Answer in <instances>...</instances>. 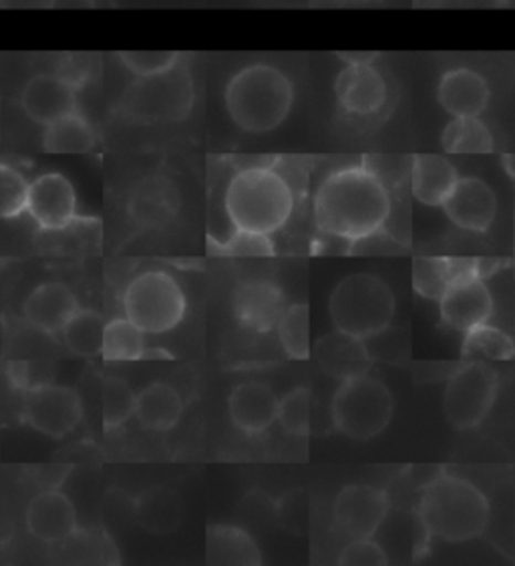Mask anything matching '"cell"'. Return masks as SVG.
I'll use <instances>...</instances> for the list:
<instances>
[{
	"label": "cell",
	"mask_w": 515,
	"mask_h": 566,
	"mask_svg": "<svg viewBox=\"0 0 515 566\" xmlns=\"http://www.w3.org/2000/svg\"><path fill=\"white\" fill-rule=\"evenodd\" d=\"M391 212V190L367 164L328 174L314 193L318 232L350 242L382 232Z\"/></svg>",
	"instance_id": "6da1fadb"
},
{
	"label": "cell",
	"mask_w": 515,
	"mask_h": 566,
	"mask_svg": "<svg viewBox=\"0 0 515 566\" xmlns=\"http://www.w3.org/2000/svg\"><path fill=\"white\" fill-rule=\"evenodd\" d=\"M417 516L429 536L445 543H470L490 524V502L480 488L465 478L439 472L427 482Z\"/></svg>",
	"instance_id": "7a4b0ae2"
},
{
	"label": "cell",
	"mask_w": 515,
	"mask_h": 566,
	"mask_svg": "<svg viewBox=\"0 0 515 566\" xmlns=\"http://www.w3.org/2000/svg\"><path fill=\"white\" fill-rule=\"evenodd\" d=\"M224 206L235 230L274 234L288 224L296 190L274 161L272 166L235 171L225 190Z\"/></svg>",
	"instance_id": "3957f363"
},
{
	"label": "cell",
	"mask_w": 515,
	"mask_h": 566,
	"mask_svg": "<svg viewBox=\"0 0 515 566\" xmlns=\"http://www.w3.org/2000/svg\"><path fill=\"white\" fill-rule=\"evenodd\" d=\"M230 119L246 134L274 132L291 115L294 83L270 63H250L235 71L224 93Z\"/></svg>",
	"instance_id": "277c9868"
},
{
	"label": "cell",
	"mask_w": 515,
	"mask_h": 566,
	"mask_svg": "<svg viewBox=\"0 0 515 566\" xmlns=\"http://www.w3.org/2000/svg\"><path fill=\"white\" fill-rule=\"evenodd\" d=\"M395 306L391 286L370 272L345 276L328 301L335 327L365 340L379 337L391 327Z\"/></svg>",
	"instance_id": "5b68a950"
},
{
	"label": "cell",
	"mask_w": 515,
	"mask_h": 566,
	"mask_svg": "<svg viewBox=\"0 0 515 566\" xmlns=\"http://www.w3.org/2000/svg\"><path fill=\"white\" fill-rule=\"evenodd\" d=\"M193 102L190 69L178 63L164 73L135 77L119 97V114L137 124H176L191 114Z\"/></svg>",
	"instance_id": "8992f818"
},
{
	"label": "cell",
	"mask_w": 515,
	"mask_h": 566,
	"mask_svg": "<svg viewBox=\"0 0 515 566\" xmlns=\"http://www.w3.org/2000/svg\"><path fill=\"white\" fill-rule=\"evenodd\" d=\"M395 401L389 387L369 374L340 381L333 397L336 430L357 442L381 436L391 423Z\"/></svg>",
	"instance_id": "52a82bcc"
},
{
	"label": "cell",
	"mask_w": 515,
	"mask_h": 566,
	"mask_svg": "<svg viewBox=\"0 0 515 566\" xmlns=\"http://www.w3.org/2000/svg\"><path fill=\"white\" fill-rule=\"evenodd\" d=\"M125 317L144 333L161 335L178 327L186 315V295L168 272L139 274L124 296Z\"/></svg>",
	"instance_id": "ba28073f"
},
{
	"label": "cell",
	"mask_w": 515,
	"mask_h": 566,
	"mask_svg": "<svg viewBox=\"0 0 515 566\" xmlns=\"http://www.w3.org/2000/svg\"><path fill=\"white\" fill-rule=\"evenodd\" d=\"M500 394V377L490 365L467 363L449 377L443 411L455 430H473L490 416Z\"/></svg>",
	"instance_id": "9c48e42d"
},
{
	"label": "cell",
	"mask_w": 515,
	"mask_h": 566,
	"mask_svg": "<svg viewBox=\"0 0 515 566\" xmlns=\"http://www.w3.org/2000/svg\"><path fill=\"white\" fill-rule=\"evenodd\" d=\"M347 65L336 75V103L343 114L369 119L381 114L389 102V83L372 63L375 53H340Z\"/></svg>",
	"instance_id": "30bf717a"
},
{
	"label": "cell",
	"mask_w": 515,
	"mask_h": 566,
	"mask_svg": "<svg viewBox=\"0 0 515 566\" xmlns=\"http://www.w3.org/2000/svg\"><path fill=\"white\" fill-rule=\"evenodd\" d=\"M23 418L33 430L49 438H65L83 418L77 391L63 386H39L27 389Z\"/></svg>",
	"instance_id": "8fae6325"
},
{
	"label": "cell",
	"mask_w": 515,
	"mask_h": 566,
	"mask_svg": "<svg viewBox=\"0 0 515 566\" xmlns=\"http://www.w3.org/2000/svg\"><path fill=\"white\" fill-rule=\"evenodd\" d=\"M389 514V496L379 488L353 486L343 488L335 500L336 528L348 536L350 541L372 538L379 533L382 522Z\"/></svg>",
	"instance_id": "7c38bea8"
},
{
	"label": "cell",
	"mask_w": 515,
	"mask_h": 566,
	"mask_svg": "<svg viewBox=\"0 0 515 566\" xmlns=\"http://www.w3.org/2000/svg\"><path fill=\"white\" fill-rule=\"evenodd\" d=\"M232 308L242 327L256 333H269L278 327L288 305L278 284L269 279H248L235 284Z\"/></svg>",
	"instance_id": "4fadbf2b"
},
{
	"label": "cell",
	"mask_w": 515,
	"mask_h": 566,
	"mask_svg": "<svg viewBox=\"0 0 515 566\" xmlns=\"http://www.w3.org/2000/svg\"><path fill=\"white\" fill-rule=\"evenodd\" d=\"M27 212L43 230H63L77 220V193L73 184L56 171L31 181Z\"/></svg>",
	"instance_id": "5bb4252c"
},
{
	"label": "cell",
	"mask_w": 515,
	"mask_h": 566,
	"mask_svg": "<svg viewBox=\"0 0 515 566\" xmlns=\"http://www.w3.org/2000/svg\"><path fill=\"white\" fill-rule=\"evenodd\" d=\"M439 311L441 321L460 333L485 325L493 315V298L482 274H467L451 284L439 301Z\"/></svg>",
	"instance_id": "9a60e30c"
},
{
	"label": "cell",
	"mask_w": 515,
	"mask_h": 566,
	"mask_svg": "<svg viewBox=\"0 0 515 566\" xmlns=\"http://www.w3.org/2000/svg\"><path fill=\"white\" fill-rule=\"evenodd\" d=\"M441 208L461 230L487 232L497 216V196L482 178L463 176Z\"/></svg>",
	"instance_id": "2e32d148"
},
{
	"label": "cell",
	"mask_w": 515,
	"mask_h": 566,
	"mask_svg": "<svg viewBox=\"0 0 515 566\" xmlns=\"http://www.w3.org/2000/svg\"><path fill=\"white\" fill-rule=\"evenodd\" d=\"M21 107L34 124L46 127L78 112V90L56 73H39L27 81L21 93Z\"/></svg>",
	"instance_id": "e0dca14e"
},
{
	"label": "cell",
	"mask_w": 515,
	"mask_h": 566,
	"mask_svg": "<svg viewBox=\"0 0 515 566\" xmlns=\"http://www.w3.org/2000/svg\"><path fill=\"white\" fill-rule=\"evenodd\" d=\"M134 224L146 230L168 227L180 212V193L166 176H147L135 186L127 202Z\"/></svg>",
	"instance_id": "ac0fdd59"
},
{
	"label": "cell",
	"mask_w": 515,
	"mask_h": 566,
	"mask_svg": "<svg viewBox=\"0 0 515 566\" xmlns=\"http://www.w3.org/2000/svg\"><path fill=\"white\" fill-rule=\"evenodd\" d=\"M438 102L451 117H480L492 102V90L475 69H449L439 80Z\"/></svg>",
	"instance_id": "d6986e66"
},
{
	"label": "cell",
	"mask_w": 515,
	"mask_h": 566,
	"mask_svg": "<svg viewBox=\"0 0 515 566\" xmlns=\"http://www.w3.org/2000/svg\"><path fill=\"white\" fill-rule=\"evenodd\" d=\"M314 359L325 374L340 381L367 375L372 367V355L367 347V340L353 337L338 328L316 340Z\"/></svg>",
	"instance_id": "ffe728a7"
},
{
	"label": "cell",
	"mask_w": 515,
	"mask_h": 566,
	"mask_svg": "<svg viewBox=\"0 0 515 566\" xmlns=\"http://www.w3.org/2000/svg\"><path fill=\"white\" fill-rule=\"evenodd\" d=\"M77 296L67 284L45 283L39 284L31 295L27 296L23 305V315L31 327L45 333L59 335L67 327L69 321L77 315Z\"/></svg>",
	"instance_id": "44dd1931"
},
{
	"label": "cell",
	"mask_w": 515,
	"mask_h": 566,
	"mask_svg": "<svg viewBox=\"0 0 515 566\" xmlns=\"http://www.w3.org/2000/svg\"><path fill=\"white\" fill-rule=\"evenodd\" d=\"M27 526L29 533L43 543H63L77 533V512L65 494L46 490L31 500Z\"/></svg>",
	"instance_id": "7402d4cb"
},
{
	"label": "cell",
	"mask_w": 515,
	"mask_h": 566,
	"mask_svg": "<svg viewBox=\"0 0 515 566\" xmlns=\"http://www.w3.org/2000/svg\"><path fill=\"white\" fill-rule=\"evenodd\" d=\"M281 399L266 384L248 381L235 387L228 399V411L235 428L248 436H256L269 430L278 419Z\"/></svg>",
	"instance_id": "603a6c76"
},
{
	"label": "cell",
	"mask_w": 515,
	"mask_h": 566,
	"mask_svg": "<svg viewBox=\"0 0 515 566\" xmlns=\"http://www.w3.org/2000/svg\"><path fill=\"white\" fill-rule=\"evenodd\" d=\"M411 192L421 205L441 208L460 180L458 168L443 156L419 154L411 161Z\"/></svg>",
	"instance_id": "cb8c5ba5"
},
{
	"label": "cell",
	"mask_w": 515,
	"mask_h": 566,
	"mask_svg": "<svg viewBox=\"0 0 515 566\" xmlns=\"http://www.w3.org/2000/svg\"><path fill=\"white\" fill-rule=\"evenodd\" d=\"M467 274H482V262L471 261V259H445V256L414 259V293L439 303L441 296L448 293L449 286Z\"/></svg>",
	"instance_id": "d4e9b609"
},
{
	"label": "cell",
	"mask_w": 515,
	"mask_h": 566,
	"mask_svg": "<svg viewBox=\"0 0 515 566\" xmlns=\"http://www.w3.org/2000/svg\"><path fill=\"white\" fill-rule=\"evenodd\" d=\"M183 401L180 394L168 384H149L137 396L135 416L139 423L151 431H168L180 421Z\"/></svg>",
	"instance_id": "484cf974"
},
{
	"label": "cell",
	"mask_w": 515,
	"mask_h": 566,
	"mask_svg": "<svg viewBox=\"0 0 515 566\" xmlns=\"http://www.w3.org/2000/svg\"><path fill=\"white\" fill-rule=\"evenodd\" d=\"M137 521L151 534L174 533L180 526L183 504L171 488L157 486L147 490L135 504Z\"/></svg>",
	"instance_id": "4316f807"
},
{
	"label": "cell",
	"mask_w": 515,
	"mask_h": 566,
	"mask_svg": "<svg viewBox=\"0 0 515 566\" xmlns=\"http://www.w3.org/2000/svg\"><path fill=\"white\" fill-rule=\"evenodd\" d=\"M210 565H260L262 556L250 534L235 526H212L208 531Z\"/></svg>",
	"instance_id": "83f0119b"
},
{
	"label": "cell",
	"mask_w": 515,
	"mask_h": 566,
	"mask_svg": "<svg viewBox=\"0 0 515 566\" xmlns=\"http://www.w3.org/2000/svg\"><path fill=\"white\" fill-rule=\"evenodd\" d=\"M97 146V136L85 115L61 117L55 124L46 125L43 148L49 154H87Z\"/></svg>",
	"instance_id": "f1b7e54d"
},
{
	"label": "cell",
	"mask_w": 515,
	"mask_h": 566,
	"mask_svg": "<svg viewBox=\"0 0 515 566\" xmlns=\"http://www.w3.org/2000/svg\"><path fill=\"white\" fill-rule=\"evenodd\" d=\"M441 146L448 154H490L495 139L482 117H453L443 129Z\"/></svg>",
	"instance_id": "f546056e"
},
{
	"label": "cell",
	"mask_w": 515,
	"mask_h": 566,
	"mask_svg": "<svg viewBox=\"0 0 515 566\" xmlns=\"http://www.w3.org/2000/svg\"><path fill=\"white\" fill-rule=\"evenodd\" d=\"M105 321L97 311L78 308L77 315L71 318L67 327L63 328V340L71 353L78 357H95L102 355Z\"/></svg>",
	"instance_id": "4dcf8cb0"
},
{
	"label": "cell",
	"mask_w": 515,
	"mask_h": 566,
	"mask_svg": "<svg viewBox=\"0 0 515 566\" xmlns=\"http://www.w3.org/2000/svg\"><path fill=\"white\" fill-rule=\"evenodd\" d=\"M144 331L129 318H113L105 325L102 355L107 361H137L146 355Z\"/></svg>",
	"instance_id": "1f68e13d"
},
{
	"label": "cell",
	"mask_w": 515,
	"mask_h": 566,
	"mask_svg": "<svg viewBox=\"0 0 515 566\" xmlns=\"http://www.w3.org/2000/svg\"><path fill=\"white\" fill-rule=\"evenodd\" d=\"M461 355L467 359L483 357L493 361H509L515 357V345L512 337L502 328L492 327L485 323L463 333Z\"/></svg>",
	"instance_id": "d6a6232c"
},
{
	"label": "cell",
	"mask_w": 515,
	"mask_h": 566,
	"mask_svg": "<svg viewBox=\"0 0 515 566\" xmlns=\"http://www.w3.org/2000/svg\"><path fill=\"white\" fill-rule=\"evenodd\" d=\"M282 349L292 359L311 357V311L308 305L298 303L286 308L278 323Z\"/></svg>",
	"instance_id": "836d02e7"
},
{
	"label": "cell",
	"mask_w": 515,
	"mask_h": 566,
	"mask_svg": "<svg viewBox=\"0 0 515 566\" xmlns=\"http://www.w3.org/2000/svg\"><path fill=\"white\" fill-rule=\"evenodd\" d=\"M208 250L210 254H218L225 259H270L276 254L270 234H258L248 230H235L225 242L210 239Z\"/></svg>",
	"instance_id": "e575fe53"
},
{
	"label": "cell",
	"mask_w": 515,
	"mask_h": 566,
	"mask_svg": "<svg viewBox=\"0 0 515 566\" xmlns=\"http://www.w3.org/2000/svg\"><path fill=\"white\" fill-rule=\"evenodd\" d=\"M137 396L127 381L119 377H107L103 381V426L105 430L113 431L127 423V419L135 416Z\"/></svg>",
	"instance_id": "d590c367"
},
{
	"label": "cell",
	"mask_w": 515,
	"mask_h": 566,
	"mask_svg": "<svg viewBox=\"0 0 515 566\" xmlns=\"http://www.w3.org/2000/svg\"><path fill=\"white\" fill-rule=\"evenodd\" d=\"M313 413V396L306 387H298L278 403L282 430L291 436H308Z\"/></svg>",
	"instance_id": "8d00e7d4"
},
{
	"label": "cell",
	"mask_w": 515,
	"mask_h": 566,
	"mask_svg": "<svg viewBox=\"0 0 515 566\" xmlns=\"http://www.w3.org/2000/svg\"><path fill=\"white\" fill-rule=\"evenodd\" d=\"M29 188L31 184L24 180L21 171L7 164L0 166V216L2 218H17L27 212Z\"/></svg>",
	"instance_id": "74e56055"
},
{
	"label": "cell",
	"mask_w": 515,
	"mask_h": 566,
	"mask_svg": "<svg viewBox=\"0 0 515 566\" xmlns=\"http://www.w3.org/2000/svg\"><path fill=\"white\" fill-rule=\"evenodd\" d=\"M117 59L127 71L134 73L135 77H147V75H157L176 67L180 63L181 53L178 51H122L117 53Z\"/></svg>",
	"instance_id": "f35d334b"
},
{
	"label": "cell",
	"mask_w": 515,
	"mask_h": 566,
	"mask_svg": "<svg viewBox=\"0 0 515 566\" xmlns=\"http://www.w3.org/2000/svg\"><path fill=\"white\" fill-rule=\"evenodd\" d=\"M389 556L372 538L350 541L338 556V565H387Z\"/></svg>",
	"instance_id": "ab89813d"
},
{
	"label": "cell",
	"mask_w": 515,
	"mask_h": 566,
	"mask_svg": "<svg viewBox=\"0 0 515 566\" xmlns=\"http://www.w3.org/2000/svg\"><path fill=\"white\" fill-rule=\"evenodd\" d=\"M93 69H95V65L91 63V57H87V55L67 53L56 63L53 73L71 83L75 90L81 91L93 77Z\"/></svg>",
	"instance_id": "60d3db41"
},
{
	"label": "cell",
	"mask_w": 515,
	"mask_h": 566,
	"mask_svg": "<svg viewBox=\"0 0 515 566\" xmlns=\"http://www.w3.org/2000/svg\"><path fill=\"white\" fill-rule=\"evenodd\" d=\"M12 386L24 389L27 387V363H11L9 365Z\"/></svg>",
	"instance_id": "b9f144b4"
},
{
	"label": "cell",
	"mask_w": 515,
	"mask_h": 566,
	"mask_svg": "<svg viewBox=\"0 0 515 566\" xmlns=\"http://www.w3.org/2000/svg\"><path fill=\"white\" fill-rule=\"evenodd\" d=\"M55 9H93L95 0H51Z\"/></svg>",
	"instance_id": "7bdbcfd3"
}]
</instances>
